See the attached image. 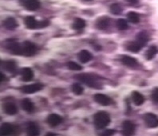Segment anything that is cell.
<instances>
[{
	"instance_id": "8d00e7d4",
	"label": "cell",
	"mask_w": 158,
	"mask_h": 136,
	"mask_svg": "<svg viewBox=\"0 0 158 136\" xmlns=\"http://www.w3.org/2000/svg\"><path fill=\"white\" fill-rule=\"evenodd\" d=\"M26 1H27V0H19V2H21V4H22V5H23V4L24 3V2H25Z\"/></svg>"
},
{
	"instance_id": "d4e9b609",
	"label": "cell",
	"mask_w": 158,
	"mask_h": 136,
	"mask_svg": "<svg viewBox=\"0 0 158 136\" xmlns=\"http://www.w3.org/2000/svg\"><path fill=\"white\" fill-rule=\"evenodd\" d=\"M149 40V36L147 33L145 32H140L137 35V41L142 46H145L148 43Z\"/></svg>"
},
{
	"instance_id": "ac0fdd59",
	"label": "cell",
	"mask_w": 158,
	"mask_h": 136,
	"mask_svg": "<svg viewBox=\"0 0 158 136\" xmlns=\"http://www.w3.org/2000/svg\"><path fill=\"white\" fill-rule=\"evenodd\" d=\"M25 25L27 28L30 30L39 29V22L32 16H28L25 18Z\"/></svg>"
},
{
	"instance_id": "1f68e13d",
	"label": "cell",
	"mask_w": 158,
	"mask_h": 136,
	"mask_svg": "<svg viewBox=\"0 0 158 136\" xmlns=\"http://www.w3.org/2000/svg\"><path fill=\"white\" fill-rule=\"evenodd\" d=\"M151 99L154 103L158 104V88H154L151 94Z\"/></svg>"
},
{
	"instance_id": "3957f363",
	"label": "cell",
	"mask_w": 158,
	"mask_h": 136,
	"mask_svg": "<svg viewBox=\"0 0 158 136\" xmlns=\"http://www.w3.org/2000/svg\"><path fill=\"white\" fill-rule=\"evenodd\" d=\"M6 48L14 55H23V45L15 42L14 40H7L6 42Z\"/></svg>"
},
{
	"instance_id": "6da1fadb",
	"label": "cell",
	"mask_w": 158,
	"mask_h": 136,
	"mask_svg": "<svg viewBox=\"0 0 158 136\" xmlns=\"http://www.w3.org/2000/svg\"><path fill=\"white\" fill-rule=\"evenodd\" d=\"M74 78L78 80L79 81H81V83H84V84H85L90 88H100L101 84L98 82L99 79L94 75L89 74V73H81V74L76 75Z\"/></svg>"
},
{
	"instance_id": "4dcf8cb0",
	"label": "cell",
	"mask_w": 158,
	"mask_h": 136,
	"mask_svg": "<svg viewBox=\"0 0 158 136\" xmlns=\"http://www.w3.org/2000/svg\"><path fill=\"white\" fill-rule=\"evenodd\" d=\"M67 67L68 69H70V70H73V71H80L82 69V67L81 65L77 64L76 62H69L67 63Z\"/></svg>"
},
{
	"instance_id": "e575fe53",
	"label": "cell",
	"mask_w": 158,
	"mask_h": 136,
	"mask_svg": "<svg viewBox=\"0 0 158 136\" xmlns=\"http://www.w3.org/2000/svg\"><path fill=\"white\" fill-rule=\"evenodd\" d=\"M130 4H133V5H134V4H137V2H139V0H126Z\"/></svg>"
},
{
	"instance_id": "e0dca14e",
	"label": "cell",
	"mask_w": 158,
	"mask_h": 136,
	"mask_svg": "<svg viewBox=\"0 0 158 136\" xmlns=\"http://www.w3.org/2000/svg\"><path fill=\"white\" fill-rule=\"evenodd\" d=\"M92 58V54L89 51H87V50H81V52H79L78 55H77V58H78L79 62L83 64L89 62V61H91Z\"/></svg>"
},
{
	"instance_id": "d590c367",
	"label": "cell",
	"mask_w": 158,
	"mask_h": 136,
	"mask_svg": "<svg viewBox=\"0 0 158 136\" xmlns=\"http://www.w3.org/2000/svg\"><path fill=\"white\" fill-rule=\"evenodd\" d=\"M0 76H1V81H4L6 80V77H5V75H4L3 73H0Z\"/></svg>"
},
{
	"instance_id": "74e56055",
	"label": "cell",
	"mask_w": 158,
	"mask_h": 136,
	"mask_svg": "<svg viewBox=\"0 0 158 136\" xmlns=\"http://www.w3.org/2000/svg\"><path fill=\"white\" fill-rule=\"evenodd\" d=\"M54 134H54V133H47L46 135H54Z\"/></svg>"
},
{
	"instance_id": "cb8c5ba5",
	"label": "cell",
	"mask_w": 158,
	"mask_h": 136,
	"mask_svg": "<svg viewBox=\"0 0 158 136\" xmlns=\"http://www.w3.org/2000/svg\"><path fill=\"white\" fill-rule=\"evenodd\" d=\"M85 26H86V23H85V20L81 19L80 18H77L73 22L72 28L73 30H83L85 28Z\"/></svg>"
},
{
	"instance_id": "ba28073f",
	"label": "cell",
	"mask_w": 158,
	"mask_h": 136,
	"mask_svg": "<svg viewBox=\"0 0 158 136\" xmlns=\"http://www.w3.org/2000/svg\"><path fill=\"white\" fill-rule=\"evenodd\" d=\"M94 100L98 103V104H101L102 106H108L110 104H112V99L106 95L102 94V93H97L94 96Z\"/></svg>"
},
{
	"instance_id": "30bf717a",
	"label": "cell",
	"mask_w": 158,
	"mask_h": 136,
	"mask_svg": "<svg viewBox=\"0 0 158 136\" xmlns=\"http://www.w3.org/2000/svg\"><path fill=\"white\" fill-rule=\"evenodd\" d=\"M23 5L27 10L30 11H35L40 7V2L39 0H27Z\"/></svg>"
},
{
	"instance_id": "44dd1931",
	"label": "cell",
	"mask_w": 158,
	"mask_h": 136,
	"mask_svg": "<svg viewBox=\"0 0 158 136\" xmlns=\"http://www.w3.org/2000/svg\"><path fill=\"white\" fill-rule=\"evenodd\" d=\"M21 106L22 108L25 111L28 112V113L33 112L34 110H35V105L29 99H24L21 102Z\"/></svg>"
},
{
	"instance_id": "4316f807",
	"label": "cell",
	"mask_w": 158,
	"mask_h": 136,
	"mask_svg": "<svg viewBox=\"0 0 158 136\" xmlns=\"http://www.w3.org/2000/svg\"><path fill=\"white\" fill-rule=\"evenodd\" d=\"M127 17L129 21L133 24H137L140 22V16L137 13L133 11H130L127 14Z\"/></svg>"
},
{
	"instance_id": "7c38bea8",
	"label": "cell",
	"mask_w": 158,
	"mask_h": 136,
	"mask_svg": "<svg viewBox=\"0 0 158 136\" xmlns=\"http://www.w3.org/2000/svg\"><path fill=\"white\" fill-rule=\"evenodd\" d=\"M121 62H122V63L124 65H126V66L130 68L136 67L137 65V60L134 58L130 57V56L123 55L122 58H121Z\"/></svg>"
},
{
	"instance_id": "8fae6325",
	"label": "cell",
	"mask_w": 158,
	"mask_h": 136,
	"mask_svg": "<svg viewBox=\"0 0 158 136\" xmlns=\"http://www.w3.org/2000/svg\"><path fill=\"white\" fill-rule=\"evenodd\" d=\"M110 19L108 17H102L97 20L95 26H96V27L98 30H106L110 26Z\"/></svg>"
},
{
	"instance_id": "8992f818",
	"label": "cell",
	"mask_w": 158,
	"mask_h": 136,
	"mask_svg": "<svg viewBox=\"0 0 158 136\" xmlns=\"http://www.w3.org/2000/svg\"><path fill=\"white\" fill-rule=\"evenodd\" d=\"M135 124L129 120H125L122 123V134L123 135H133L135 132Z\"/></svg>"
},
{
	"instance_id": "7a4b0ae2",
	"label": "cell",
	"mask_w": 158,
	"mask_h": 136,
	"mask_svg": "<svg viewBox=\"0 0 158 136\" xmlns=\"http://www.w3.org/2000/svg\"><path fill=\"white\" fill-rule=\"evenodd\" d=\"M110 116L106 111L97 112L94 116V123L96 128L104 129L110 123Z\"/></svg>"
},
{
	"instance_id": "277c9868",
	"label": "cell",
	"mask_w": 158,
	"mask_h": 136,
	"mask_svg": "<svg viewBox=\"0 0 158 136\" xmlns=\"http://www.w3.org/2000/svg\"><path fill=\"white\" fill-rule=\"evenodd\" d=\"M22 45H23V55L24 56L31 57V56H34L36 54L38 48L34 43L29 42V41H26Z\"/></svg>"
},
{
	"instance_id": "603a6c76",
	"label": "cell",
	"mask_w": 158,
	"mask_h": 136,
	"mask_svg": "<svg viewBox=\"0 0 158 136\" xmlns=\"http://www.w3.org/2000/svg\"><path fill=\"white\" fill-rule=\"evenodd\" d=\"M143 46L139 43L137 41L135 42H130L126 45V49L129 50V52L133 53H138L141 50Z\"/></svg>"
},
{
	"instance_id": "5b68a950",
	"label": "cell",
	"mask_w": 158,
	"mask_h": 136,
	"mask_svg": "<svg viewBox=\"0 0 158 136\" xmlns=\"http://www.w3.org/2000/svg\"><path fill=\"white\" fill-rule=\"evenodd\" d=\"M145 123L149 128H156L158 126V116L153 113H146L144 115Z\"/></svg>"
},
{
	"instance_id": "f546056e",
	"label": "cell",
	"mask_w": 158,
	"mask_h": 136,
	"mask_svg": "<svg viewBox=\"0 0 158 136\" xmlns=\"http://www.w3.org/2000/svg\"><path fill=\"white\" fill-rule=\"evenodd\" d=\"M71 90L75 95L80 96V95H81L83 93L84 89H83V88L81 87V85H80L79 84H77V83H76V84H73L71 85Z\"/></svg>"
},
{
	"instance_id": "9a60e30c",
	"label": "cell",
	"mask_w": 158,
	"mask_h": 136,
	"mask_svg": "<svg viewBox=\"0 0 158 136\" xmlns=\"http://www.w3.org/2000/svg\"><path fill=\"white\" fill-rule=\"evenodd\" d=\"M3 27L7 30H14L18 27V23L14 18L9 17L3 21Z\"/></svg>"
},
{
	"instance_id": "52a82bcc",
	"label": "cell",
	"mask_w": 158,
	"mask_h": 136,
	"mask_svg": "<svg viewBox=\"0 0 158 136\" xmlns=\"http://www.w3.org/2000/svg\"><path fill=\"white\" fill-rule=\"evenodd\" d=\"M43 88V85L42 84H32L30 85H25L21 88L22 92L25 94H32L35 92H39L42 90Z\"/></svg>"
},
{
	"instance_id": "7402d4cb",
	"label": "cell",
	"mask_w": 158,
	"mask_h": 136,
	"mask_svg": "<svg viewBox=\"0 0 158 136\" xmlns=\"http://www.w3.org/2000/svg\"><path fill=\"white\" fill-rule=\"evenodd\" d=\"M26 130L27 134L31 136H37L39 134V129L35 123H28Z\"/></svg>"
},
{
	"instance_id": "d6986e66",
	"label": "cell",
	"mask_w": 158,
	"mask_h": 136,
	"mask_svg": "<svg viewBox=\"0 0 158 136\" xmlns=\"http://www.w3.org/2000/svg\"><path fill=\"white\" fill-rule=\"evenodd\" d=\"M132 100L134 104L137 106H141L145 103V96L139 92H133L132 93Z\"/></svg>"
},
{
	"instance_id": "2e32d148",
	"label": "cell",
	"mask_w": 158,
	"mask_h": 136,
	"mask_svg": "<svg viewBox=\"0 0 158 136\" xmlns=\"http://www.w3.org/2000/svg\"><path fill=\"white\" fill-rule=\"evenodd\" d=\"M34 77V73L30 68H24L21 71V78L22 81L28 82L31 81Z\"/></svg>"
},
{
	"instance_id": "f35d334b",
	"label": "cell",
	"mask_w": 158,
	"mask_h": 136,
	"mask_svg": "<svg viewBox=\"0 0 158 136\" xmlns=\"http://www.w3.org/2000/svg\"><path fill=\"white\" fill-rule=\"evenodd\" d=\"M85 1H90V0H85Z\"/></svg>"
},
{
	"instance_id": "d6a6232c",
	"label": "cell",
	"mask_w": 158,
	"mask_h": 136,
	"mask_svg": "<svg viewBox=\"0 0 158 136\" xmlns=\"http://www.w3.org/2000/svg\"><path fill=\"white\" fill-rule=\"evenodd\" d=\"M115 133V130H111V129H108V130H106L104 132L102 133V135H105V136H110V135H113V134Z\"/></svg>"
},
{
	"instance_id": "5bb4252c",
	"label": "cell",
	"mask_w": 158,
	"mask_h": 136,
	"mask_svg": "<svg viewBox=\"0 0 158 136\" xmlns=\"http://www.w3.org/2000/svg\"><path fill=\"white\" fill-rule=\"evenodd\" d=\"M3 111L6 115H14L18 112V108L16 105L11 102H7L3 105Z\"/></svg>"
},
{
	"instance_id": "4fadbf2b",
	"label": "cell",
	"mask_w": 158,
	"mask_h": 136,
	"mask_svg": "<svg viewBox=\"0 0 158 136\" xmlns=\"http://www.w3.org/2000/svg\"><path fill=\"white\" fill-rule=\"evenodd\" d=\"M16 65L15 62L14 61H1V67L4 70H6L10 73H14L16 69Z\"/></svg>"
},
{
	"instance_id": "836d02e7",
	"label": "cell",
	"mask_w": 158,
	"mask_h": 136,
	"mask_svg": "<svg viewBox=\"0 0 158 136\" xmlns=\"http://www.w3.org/2000/svg\"><path fill=\"white\" fill-rule=\"evenodd\" d=\"M50 24L49 21L47 20H45V21H41L39 22V28H44V27H46L47 26Z\"/></svg>"
},
{
	"instance_id": "9c48e42d",
	"label": "cell",
	"mask_w": 158,
	"mask_h": 136,
	"mask_svg": "<svg viewBox=\"0 0 158 136\" xmlns=\"http://www.w3.org/2000/svg\"><path fill=\"white\" fill-rule=\"evenodd\" d=\"M62 122V118L60 115L57 114H50L47 119H46V123H48L50 126L54 127L59 125Z\"/></svg>"
},
{
	"instance_id": "ffe728a7",
	"label": "cell",
	"mask_w": 158,
	"mask_h": 136,
	"mask_svg": "<svg viewBox=\"0 0 158 136\" xmlns=\"http://www.w3.org/2000/svg\"><path fill=\"white\" fill-rule=\"evenodd\" d=\"M14 132H15V127L13 125L5 123L1 126V130H0L1 135H9V134H12Z\"/></svg>"
},
{
	"instance_id": "83f0119b",
	"label": "cell",
	"mask_w": 158,
	"mask_h": 136,
	"mask_svg": "<svg viewBox=\"0 0 158 136\" xmlns=\"http://www.w3.org/2000/svg\"><path fill=\"white\" fill-rule=\"evenodd\" d=\"M110 13H112L113 14L118 15L122 12V7L121 5L118 3H114L112 4L110 7Z\"/></svg>"
},
{
	"instance_id": "f1b7e54d",
	"label": "cell",
	"mask_w": 158,
	"mask_h": 136,
	"mask_svg": "<svg viewBox=\"0 0 158 136\" xmlns=\"http://www.w3.org/2000/svg\"><path fill=\"white\" fill-rule=\"evenodd\" d=\"M116 26H117V28H118L119 30H125L128 29L129 25H128V22L125 19H118L116 23Z\"/></svg>"
},
{
	"instance_id": "484cf974",
	"label": "cell",
	"mask_w": 158,
	"mask_h": 136,
	"mask_svg": "<svg viewBox=\"0 0 158 136\" xmlns=\"http://www.w3.org/2000/svg\"><path fill=\"white\" fill-rule=\"evenodd\" d=\"M158 52V49L156 46H151L145 52V58L148 61H150L154 58Z\"/></svg>"
}]
</instances>
